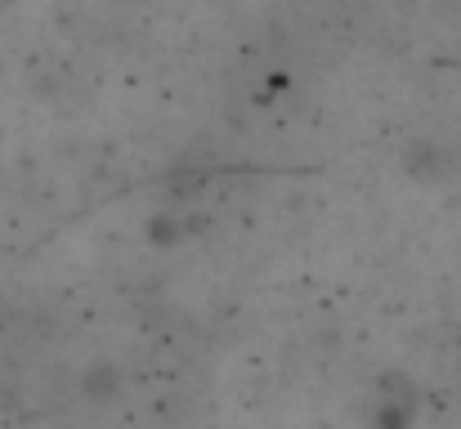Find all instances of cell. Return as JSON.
Segmentation results:
<instances>
[{
  "label": "cell",
  "instance_id": "obj_1",
  "mask_svg": "<svg viewBox=\"0 0 461 429\" xmlns=\"http://www.w3.org/2000/svg\"><path fill=\"white\" fill-rule=\"evenodd\" d=\"M412 421H417L412 389H385L372 407V429H412Z\"/></svg>",
  "mask_w": 461,
  "mask_h": 429
}]
</instances>
